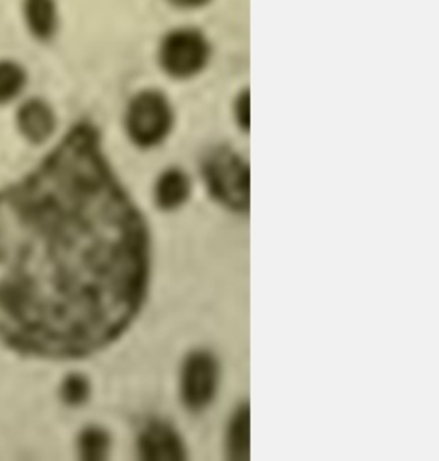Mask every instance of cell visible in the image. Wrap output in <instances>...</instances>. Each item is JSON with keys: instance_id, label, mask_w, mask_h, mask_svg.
<instances>
[{"instance_id": "obj_1", "label": "cell", "mask_w": 439, "mask_h": 461, "mask_svg": "<svg viewBox=\"0 0 439 461\" xmlns=\"http://www.w3.org/2000/svg\"><path fill=\"white\" fill-rule=\"evenodd\" d=\"M150 275L146 218L88 122L0 189V345L13 354H98L140 316Z\"/></svg>"}, {"instance_id": "obj_2", "label": "cell", "mask_w": 439, "mask_h": 461, "mask_svg": "<svg viewBox=\"0 0 439 461\" xmlns=\"http://www.w3.org/2000/svg\"><path fill=\"white\" fill-rule=\"evenodd\" d=\"M203 177L210 194L230 212L247 213L251 204L249 167L230 148H216L203 161Z\"/></svg>"}, {"instance_id": "obj_3", "label": "cell", "mask_w": 439, "mask_h": 461, "mask_svg": "<svg viewBox=\"0 0 439 461\" xmlns=\"http://www.w3.org/2000/svg\"><path fill=\"white\" fill-rule=\"evenodd\" d=\"M125 125L129 138L141 148L163 141L174 125V110L159 91H142L127 108Z\"/></svg>"}, {"instance_id": "obj_4", "label": "cell", "mask_w": 439, "mask_h": 461, "mask_svg": "<svg viewBox=\"0 0 439 461\" xmlns=\"http://www.w3.org/2000/svg\"><path fill=\"white\" fill-rule=\"evenodd\" d=\"M220 384V366L208 350H194L180 371V396L191 411L210 407Z\"/></svg>"}, {"instance_id": "obj_5", "label": "cell", "mask_w": 439, "mask_h": 461, "mask_svg": "<svg viewBox=\"0 0 439 461\" xmlns=\"http://www.w3.org/2000/svg\"><path fill=\"white\" fill-rule=\"evenodd\" d=\"M208 41L194 30H177L161 43L160 60L167 74L186 79L201 71L208 62Z\"/></svg>"}, {"instance_id": "obj_6", "label": "cell", "mask_w": 439, "mask_h": 461, "mask_svg": "<svg viewBox=\"0 0 439 461\" xmlns=\"http://www.w3.org/2000/svg\"><path fill=\"white\" fill-rule=\"evenodd\" d=\"M138 451L148 461H180L187 456L180 434L165 420H151L141 429Z\"/></svg>"}, {"instance_id": "obj_7", "label": "cell", "mask_w": 439, "mask_h": 461, "mask_svg": "<svg viewBox=\"0 0 439 461\" xmlns=\"http://www.w3.org/2000/svg\"><path fill=\"white\" fill-rule=\"evenodd\" d=\"M18 129L26 141L41 144L55 131V115L49 104L43 100H30L18 110Z\"/></svg>"}, {"instance_id": "obj_8", "label": "cell", "mask_w": 439, "mask_h": 461, "mask_svg": "<svg viewBox=\"0 0 439 461\" xmlns=\"http://www.w3.org/2000/svg\"><path fill=\"white\" fill-rule=\"evenodd\" d=\"M189 194L191 180L178 168H170L163 172L155 187L157 204L165 212H174L180 208L189 199Z\"/></svg>"}, {"instance_id": "obj_9", "label": "cell", "mask_w": 439, "mask_h": 461, "mask_svg": "<svg viewBox=\"0 0 439 461\" xmlns=\"http://www.w3.org/2000/svg\"><path fill=\"white\" fill-rule=\"evenodd\" d=\"M251 413L249 405H241L233 411L227 429V453L232 460H249L251 439Z\"/></svg>"}, {"instance_id": "obj_10", "label": "cell", "mask_w": 439, "mask_h": 461, "mask_svg": "<svg viewBox=\"0 0 439 461\" xmlns=\"http://www.w3.org/2000/svg\"><path fill=\"white\" fill-rule=\"evenodd\" d=\"M110 434L105 429L96 426L85 427L78 436L79 458L87 461L105 460L110 453Z\"/></svg>"}, {"instance_id": "obj_11", "label": "cell", "mask_w": 439, "mask_h": 461, "mask_svg": "<svg viewBox=\"0 0 439 461\" xmlns=\"http://www.w3.org/2000/svg\"><path fill=\"white\" fill-rule=\"evenodd\" d=\"M26 19L38 38H49L55 32L57 14L53 0H26Z\"/></svg>"}, {"instance_id": "obj_12", "label": "cell", "mask_w": 439, "mask_h": 461, "mask_svg": "<svg viewBox=\"0 0 439 461\" xmlns=\"http://www.w3.org/2000/svg\"><path fill=\"white\" fill-rule=\"evenodd\" d=\"M59 394L64 405L72 408L83 407L85 403H88L91 396V383L83 374H69L62 379Z\"/></svg>"}, {"instance_id": "obj_13", "label": "cell", "mask_w": 439, "mask_h": 461, "mask_svg": "<svg viewBox=\"0 0 439 461\" xmlns=\"http://www.w3.org/2000/svg\"><path fill=\"white\" fill-rule=\"evenodd\" d=\"M26 74L14 62H0V105L13 102L24 88Z\"/></svg>"}, {"instance_id": "obj_14", "label": "cell", "mask_w": 439, "mask_h": 461, "mask_svg": "<svg viewBox=\"0 0 439 461\" xmlns=\"http://www.w3.org/2000/svg\"><path fill=\"white\" fill-rule=\"evenodd\" d=\"M235 117H237V122L244 129L249 131V124H251V119H249V91H244L237 104H235Z\"/></svg>"}, {"instance_id": "obj_15", "label": "cell", "mask_w": 439, "mask_h": 461, "mask_svg": "<svg viewBox=\"0 0 439 461\" xmlns=\"http://www.w3.org/2000/svg\"><path fill=\"white\" fill-rule=\"evenodd\" d=\"M177 5H184V7H194V5H201L208 0H172Z\"/></svg>"}]
</instances>
